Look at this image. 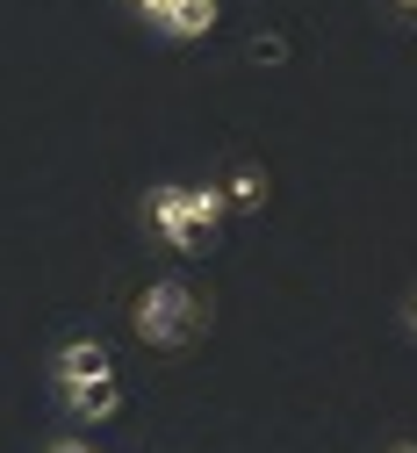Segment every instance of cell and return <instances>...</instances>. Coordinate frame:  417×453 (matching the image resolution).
<instances>
[{
    "label": "cell",
    "instance_id": "cell-1",
    "mask_svg": "<svg viewBox=\"0 0 417 453\" xmlns=\"http://www.w3.org/2000/svg\"><path fill=\"white\" fill-rule=\"evenodd\" d=\"M130 331L144 338V346H158V353H188V346H202V338L216 331V303L195 288V280L166 273V280H151V288L137 296Z\"/></svg>",
    "mask_w": 417,
    "mask_h": 453
},
{
    "label": "cell",
    "instance_id": "cell-2",
    "mask_svg": "<svg viewBox=\"0 0 417 453\" xmlns=\"http://www.w3.org/2000/svg\"><path fill=\"white\" fill-rule=\"evenodd\" d=\"M223 216H230V202H223L216 180H202V188L166 180V188L144 195V223H151V238H166L173 252H202V245L216 238V223H223Z\"/></svg>",
    "mask_w": 417,
    "mask_h": 453
},
{
    "label": "cell",
    "instance_id": "cell-3",
    "mask_svg": "<svg viewBox=\"0 0 417 453\" xmlns=\"http://www.w3.org/2000/svg\"><path fill=\"white\" fill-rule=\"evenodd\" d=\"M43 374H50V388H94V381H115V360L101 338H66Z\"/></svg>",
    "mask_w": 417,
    "mask_h": 453
},
{
    "label": "cell",
    "instance_id": "cell-4",
    "mask_svg": "<svg viewBox=\"0 0 417 453\" xmlns=\"http://www.w3.org/2000/svg\"><path fill=\"white\" fill-rule=\"evenodd\" d=\"M223 22V0H166V15L151 22L166 43H202L209 29Z\"/></svg>",
    "mask_w": 417,
    "mask_h": 453
},
{
    "label": "cell",
    "instance_id": "cell-5",
    "mask_svg": "<svg viewBox=\"0 0 417 453\" xmlns=\"http://www.w3.org/2000/svg\"><path fill=\"white\" fill-rule=\"evenodd\" d=\"M216 188H223V202H230V216H259V209L274 202V173H266L259 158H237V165H230V173H223Z\"/></svg>",
    "mask_w": 417,
    "mask_h": 453
},
{
    "label": "cell",
    "instance_id": "cell-6",
    "mask_svg": "<svg viewBox=\"0 0 417 453\" xmlns=\"http://www.w3.org/2000/svg\"><path fill=\"white\" fill-rule=\"evenodd\" d=\"M50 403L66 411L73 425H108L123 411V381H94V388H50Z\"/></svg>",
    "mask_w": 417,
    "mask_h": 453
},
{
    "label": "cell",
    "instance_id": "cell-7",
    "mask_svg": "<svg viewBox=\"0 0 417 453\" xmlns=\"http://www.w3.org/2000/svg\"><path fill=\"white\" fill-rule=\"evenodd\" d=\"M252 58L274 65V58H288V43H281V36H252Z\"/></svg>",
    "mask_w": 417,
    "mask_h": 453
},
{
    "label": "cell",
    "instance_id": "cell-8",
    "mask_svg": "<svg viewBox=\"0 0 417 453\" xmlns=\"http://www.w3.org/2000/svg\"><path fill=\"white\" fill-rule=\"evenodd\" d=\"M389 8V22H403V29H417V0H382Z\"/></svg>",
    "mask_w": 417,
    "mask_h": 453
},
{
    "label": "cell",
    "instance_id": "cell-9",
    "mask_svg": "<svg viewBox=\"0 0 417 453\" xmlns=\"http://www.w3.org/2000/svg\"><path fill=\"white\" fill-rule=\"evenodd\" d=\"M123 8H130L137 22H158V15H166V0H123Z\"/></svg>",
    "mask_w": 417,
    "mask_h": 453
},
{
    "label": "cell",
    "instance_id": "cell-10",
    "mask_svg": "<svg viewBox=\"0 0 417 453\" xmlns=\"http://www.w3.org/2000/svg\"><path fill=\"white\" fill-rule=\"evenodd\" d=\"M382 453H417V432H396V439H389Z\"/></svg>",
    "mask_w": 417,
    "mask_h": 453
},
{
    "label": "cell",
    "instance_id": "cell-11",
    "mask_svg": "<svg viewBox=\"0 0 417 453\" xmlns=\"http://www.w3.org/2000/svg\"><path fill=\"white\" fill-rule=\"evenodd\" d=\"M396 317H403V331H410V338H417V296H410V303H403V310H396Z\"/></svg>",
    "mask_w": 417,
    "mask_h": 453
},
{
    "label": "cell",
    "instance_id": "cell-12",
    "mask_svg": "<svg viewBox=\"0 0 417 453\" xmlns=\"http://www.w3.org/2000/svg\"><path fill=\"white\" fill-rule=\"evenodd\" d=\"M94 453H101V446H94Z\"/></svg>",
    "mask_w": 417,
    "mask_h": 453
}]
</instances>
